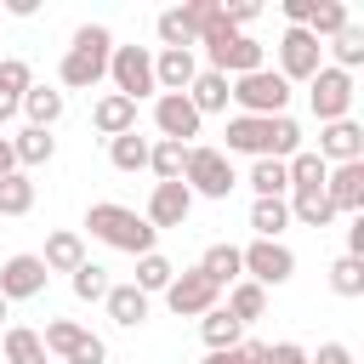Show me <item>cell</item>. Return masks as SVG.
<instances>
[{
	"label": "cell",
	"mask_w": 364,
	"mask_h": 364,
	"mask_svg": "<svg viewBox=\"0 0 364 364\" xmlns=\"http://www.w3.org/2000/svg\"><path fill=\"white\" fill-rule=\"evenodd\" d=\"M228 159L233 154H256V159H290V154H301V125L290 119V114H267V119H250V114H233L228 119Z\"/></svg>",
	"instance_id": "1"
},
{
	"label": "cell",
	"mask_w": 364,
	"mask_h": 364,
	"mask_svg": "<svg viewBox=\"0 0 364 364\" xmlns=\"http://www.w3.org/2000/svg\"><path fill=\"white\" fill-rule=\"evenodd\" d=\"M108 57H114V34H108L102 23H80V28H74V46H68L63 63H57V80H63L68 91H91V85L108 80Z\"/></svg>",
	"instance_id": "2"
},
{
	"label": "cell",
	"mask_w": 364,
	"mask_h": 364,
	"mask_svg": "<svg viewBox=\"0 0 364 364\" xmlns=\"http://www.w3.org/2000/svg\"><path fill=\"white\" fill-rule=\"evenodd\" d=\"M85 228H91V239H102L108 250H125V256H148L154 239H159V233L142 222V210L114 205V199H97V205L85 210Z\"/></svg>",
	"instance_id": "3"
},
{
	"label": "cell",
	"mask_w": 364,
	"mask_h": 364,
	"mask_svg": "<svg viewBox=\"0 0 364 364\" xmlns=\"http://www.w3.org/2000/svg\"><path fill=\"white\" fill-rule=\"evenodd\" d=\"M199 51H205V63H210L216 74H228V80L267 68V46L250 40V34H239V28H228V17H216V23L199 34Z\"/></svg>",
	"instance_id": "4"
},
{
	"label": "cell",
	"mask_w": 364,
	"mask_h": 364,
	"mask_svg": "<svg viewBox=\"0 0 364 364\" xmlns=\"http://www.w3.org/2000/svg\"><path fill=\"white\" fill-rule=\"evenodd\" d=\"M182 182H188V193H193V199H228V193L239 188L233 159H228L222 148H205V142H193V148H188V171H182Z\"/></svg>",
	"instance_id": "5"
},
{
	"label": "cell",
	"mask_w": 364,
	"mask_h": 364,
	"mask_svg": "<svg viewBox=\"0 0 364 364\" xmlns=\"http://www.w3.org/2000/svg\"><path fill=\"white\" fill-rule=\"evenodd\" d=\"M228 102H233L239 114H250V119H267V114H284L290 85H284L273 68H256V74H239V80L228 85Z\"/></svg>",
	"instance_id": "6"
},
{
	"label": "cell",
	"mask_w": 364,
	"mask_h": 364,
	"mask_svg": "<svg viewBox=\"0 0 364 364\" xmlns=\"http://www.w3.org/2000/svg\"><path fill=\"white\" fill-rule=\"evenodd\" d=\"M239 262H245V279L262 284V290H279V284L296 279V256H290L284 239H250V245L239 250Z\"/></svg>",
	"instance_id": "7"
},
{
	"label": "cell",
	"mask_w": 364,
	"mask_h": 364,
	"mask_svg": "<svg viewBox=\"0 0 364 364\" xmlns=\"http://www.w3.org/2000/svg\"><path fill=\"white\" fill-rule=\"evenodd\" d=\"M353 97H358L353 74H341V68H330V63L307 80V102H313V119H318V125H330V119H353Z\"/></svg>",
	"instance_id": "8"
},
{
	"label": "cell",
	"mask_w": 364,
	"mask_h": 364,
	"mask_svg": "<svg viewBox=\"0 0 364 364\" xmlns=\"http://www.w3.org/2000/svg\"><path fill=\"white\" fill-rule=\"evenodd\" d=\"M108 80H114V91L131 97V102L154 97V91H159V85H154V51H148V46H114V57H108Z\"/></svg>",
	"instance_id": "9"
},
{
	"label": "cell",
	"mask_w": 364,
	"mask_h": 364,
	"mask_svg": "<svg viewBox=\"0 0 364 364\" xmlns=\"http://www.w3.org/2000/svg\"><path fill=\"white\" fill-rule=\"evenodd\" d=\"M216 301H222V290H216L199 267H182V273L165 284V307H171L176 318H205Z\"/></svg>",
	"instance_id": "10"
},
{
	"label": "cell",
	"mask_w": 364,
	"mask_h": 364,
	"mask_svg": "<svg viewBox=\"0 0 364 364\" xmlns=\"http://www.w3.org/2000/svg\"><path fill=\"white\" fill-rule=\"evenodd\" d=\"M46 262L40 256H28V250H17V256H6L0 262V296L6 301H28V296H40L46 290Z\"/></svg>",
	"instance_id": "11"
},
{
	"label": "cell",
	"mask_w": 364,
	"mask_h": 364,
	"mask_svg": "<svg viewBox=\"0 0 364 364\" xmlns=\"http://www.w3.org/2000/svg\"><path fill=\"white\" fill-rule=\"evenodd\" d=\"M199 114H193V102L188 97H154V131L165 136V142H182V148H193V136H199Z\"/></svg>",
	"instance_id": "12"
},
{
	"label": "cell",
	"mask_w": 364,
	"mask_h": 364,
	"mask_svg": "<svg viewBox=\"0 0 364 364\" xmlns=\"http://www.w3.org/2000/svg\"><path fill=\"white\" fill-rule=\"evenodd\" d=\"M324 165H353V159H364V125L358 119H330V125H318V148H313Z\"/></svg>",
	"instance_id": "13"
},
{
	"label": "cell",
	"mask_w": 364,
	"mask_h": 364,
	"mask_svg": "<svg viewBox=\"0 0 364 364\" xmlns=\"http://www.w3.org/2000/svg\"><path fill=\"white\" fill-rule=\"evenodd\" d=\"M188 210H193V193H188V182H154L142 222L159 233V228H182V222H188Z\"/></svg>",
	"instance_id": "14"
},
{
	"label": "cell",
	"mask_w": 364,
	"mask_h": 364,
	"mask_svg": "<svg viewBox=\"0 0 364 364\" xmlns=\"http://www.w3.org/2000/svg\"><path fill=\"white\" fill-rule=\"evenodd\" d=\"M324 199L336 205V216H364V159H353V165H330V176H324Z\"/></svg>",
	"instance_id": "15"
},
{
	"label": "cell",
	"mask_w": 364,
	"mask_h": 364,
	"mask_svg": "<svg viewBox=\"0 0 364 364\" xmlns=\"http://www.w3.org/2000/svg\"><path fill=\"white\" fill-rule=\"evenodd\" d=\"M193 74H199L193 51H154V85H159V97H182L193 85Z\"/></svg>",
	"instance_id": "16"
},
{
	"label": "cell",
	"mask_w": 364,
	"mask_h": 364,
	"mask_svg": "<svg viewBox=\"0 0 364 364\" xmlns=\"http://www.w3.org/2000/svg\"><path fill=\"white\" fill-rule=\"evenodd\" d=\"M91 125L114 142V136L136 131V102H131V97H119V91H102V97L91 102Z\"/></svg>",
	"instance_id": "17"
},
{
	"label": "cell",
	"mask_w": 364,
	"mask_h": 364,
	"mask_svg": "<svg viewBox=\"0 0 364 364\" xmlns=\"http://www.w3.org/2000/svg\"><path fill=\"white\" fill-rule=\"evenodd\" d=\"M228 85H233L228 74H216V68H199V74H193V85H188L182 97H188V102H193V114L205 119V114H228Z\"/></svg>",
	"instance_id": "18"
},
{
	"label": "cell",
	"mask_w": 364,
	"mask_h": 364,
	"mask_svg": "<svg viewBox=\"0 0 364 364\" xmlns=\"http://www.w3.org/2000/svg\"><path fill=\"white\" fill-rule=\"evenodd\" d=\"M6 142H11V159H17V171H34V165H46V159L57 154V136H51V131H40V125H23V131H11Z\"/></svg>",
	"instance_id": "19"
},
{
	"label": "cell",
	"mask_w": 364,
	"mask_h": 364,
	"mask_svg": "<svg viewBox=\"0 0 364 364\" xmlns=\"http://www.w3.org/2000/svg\"><path fill=\"white\" fill-rule=\"evenodd\" d=\"M40 262H46V273H74V267L85 262V239H80L74 228H57V233H46Z\"/></svg>",
	"instance_id": "20"
},
{
	"label": "cell",
	"mask_w": 364,
	"mask_h": 364,
	"mask_svg": "<svg viewBox=\"0 0 364 364\" xmlns=\"http://www.w3.org/2000/svg\"><path fill=\"white\" fill-rule=\"evenodd\" d=\"M199 273H205V279H210L216 290H228V284H239V279H245V262H239V245H228V239H222V245H210V250L199 256Z\"/></svg>",
	"instance_id": "21"
},
{
	"label": "cell",
	"mask_w": 364,
	"mask_h": 364,
	"mask_svg": "<svg viewBox=\"0 0 364 364\" xmlns=\"http://www.w3.org/2000/svg\"><path fill=\"white\" fill-rule=\"evenodd\" d=\"M102 307H108V318H114L119 330H136V324L148 318V296H142L136 284H108Z\"/></svg>",
	"instance_id": "22"
},
{
	"label": "cell",
	"mask_w": 364,
	"mask_h": 364,
	"mask_svg": "<svg viewBox=\"0 0 364 364\" xmlns=\"http://www.w3.org/2000/svg\"><path fill=\"white\" fill-rule=\"evenodd\" d=\"M154 34H159V51H199V34H193V23L182 17V6L159 11V17H154Z\"/></svg>",
	"instance_id": "23"
},
{
	"label": "cell",
	"mask_w": 364,
	"mask_h": 364,
	"mask_svg": "<svg viewBox=\"0 0 364 364\" xmlns=\"http://www.w3.org/2000/svg\"><path fill=\"white\" fill-rule=\"evenodd\" d=\"M199 336H205V347H210V353H222V347H239V341H245V324L216 301V307L199 318Z\"/></svg>",
	"instance_id": "24"
},
{
	"label": "cell",
	"mask_w": 364,
	"mask_h": 364,
	"mask_svg": "<svg viewBox=\"0 0 364 364\" xmlns=\"http://www.w3.org/2000/svg\"><path fill=\"white\" fill-rule=\"evenodd\" d=\"M23 114H28V125L51 131V125L63 119V91H51V85H28V91H23Z\"/></svg>",
	"instance_id": "25"
},
{
	"label": "cell",
	"mask_w": 364,
	"mask_h": 364,
	"mask_svg": "<svg viewBox=\"0 0 364 364\" xmlns=\"http://www.w3.org/2000/svg\"><path fill=\"white\" fill-rule=\"evenodd\" d=\"M148 171H154L159 182H182V171H188V148L154 136V142H148Z\"/></svg>",
	"instance_id": "26"
},
{
	"label": "cell",
	"mask_w": 364,
	"mask_h": 364,
	"mask_svg": "<svg viewBox=\"0 0 364 364\" xmlns=\"http://www.w3.org/2000/svg\"><path fill=\"white\" fill-rule=\"evenodd\" d=\"M284 205H290V222H301V228H330V222H336V205L324 199V188H313V193H290Z\"/></svg>",
	"instance_id": "27"
},
{
	"label": "cell",
	"mask_w": 364,
	"mask_h": 364,
	"mask_svg": "<svg viewBox=\"0 0 364 364\" xmlns=\"http://www.w3.org/2000/svg\"><path fill=\"white\" fill-rule=\"evenodd\" d=\"M239 324H256L262 313H267V290L262 284H250V279H239V284H228V301H222Z\"/></svg>",
	"instance_id": "28"
},
{
	"label": "cell",
	"mask_w": 364,
	"mask_h": 364,
	"mask_svg": "<svg viewBox=\"0 0 364 364\" xmlns=\"http://www.w3.org/2000/svg\"><path fill=\"white\" fill-rule=\"evenodd\" d=\"M85 336H91V330H85V324H74V318H46V330H40V341H46V353H57L63 364L74 358V347H80Z\"/></svg>",
	"instance_id": "29"
},
{
	"label": "cell",
	"mask_w": 364,
	"mask_h": 364,
	"mask_svg": "<svg viewBox=\"0 0 364 364\" xmlns=\"http://www.w3.org/2000/svg\"><path fill=\"white\" fill-rule=\"evenodd\" d=\"M6 364H46V341L28 324H6Z\"/></svg>",
	"instance_id": "30"
},
{
	"label": "cell",
	"mask_w": 364,
	"mask_h": 364,
	"mask_svg": "<svg viewBox=\"0 0 364 364\" xmlns=\"http://www.w3.org/2000/svg\"><path fill=\"white\" fill-rule=\"evenodd\" d=\"M171 279H176V267H171V262H165L159 250L136 256V279H131V284H136L142 296H165V284H171Z\"/></svg>",
	"instance_id": "31"
},
{
	"label": "cell",
	"mask_w": 364,
	"mask_h": 364,
	"mask_svg": "<svg viewBox=\"0 0 364 364\" xmlns=\"http://www.w3.org/2000/svg\"><path fill=\"white\" fill-rule=\"evenodd\" d=\"M28 210H34V182H28V171L0 176V216H28Z\"/></svg>",
	"instance_id": "32"
},
{
	"label": "cell",
	"mask_w": 364,
	"mask_h": 364,
	"mask_svg": "<svg viewBox=\"0 0 364 364\" xmlns=\"http://www.w3.org/2000/svg\"><path fill=\"white\" fill-rule=\"evenodd\" d=\"M148 142H154V136H136V131L114 136V142H108V159H114V171H148Z\"/></svg>",
	"instance_id": "33"
},
{
	"label": "cell",
	"mask_w": 364,
	"mask_h": 364,
	"mask_svg": "<svg viewBox=\"0 0 364 364\" xmlns=\"http://www.w3.org/2000/svg\"><path fill=\"white\" fill-rule=\"evenodd\" d=\"M250 188H256V199H284V193H290L284 159H256V165H250Z\"/></svg>",
	"instance_id": "34"
},
{
	"label": "cell",
	"mask_w": 364,
	"mask_h": 364,
	"mask_svg": "<svg viewBox=\"0 0 364 364\" xmlns=\"http://www.w3.org/2000/svg\"><path fill=\"white\" fill-rule=\"evenodd\" d=\"M250 228H256V239H279L290 228V205L284 199H256L250 205Z\"/></svg>",
	"instance_id": "35"
},
{
	"label": "cell",
	"mask_w": 364,
	"mask_h": 364,
	"mask_svg": "<svg viewBox=\"0 0 364 364\" xmlns=\"http://www.w3.org/2000/svg\"><path fill=\"white\" fill-rule=\"evenodd\" d=\"M68 284H74V296H80V301H102L114 279H108V267H102V262H91V256H85V262L68 273Z\"/></svg>",
	"instance_id": "36"
},
{
	"label": "cell",
	"mask_w": 364,
	"mask_h": 364,
	"mask_svg": "<svg viewBox=\"0 0 364 364\" xmlns=\"http://www.w3.org/2000/svg\"><path fill=\"white\" fill-rule=\"evenodd\" d=\"M347 23H353V17H347V6H341V0H318V6H313V23H307V34L324 46V40H336Z\"/></svg>",
	"instance_id": "37"
},
{
	"label": "cell",
	"mask_w": 364,
	"mask_h": 364,
	"mask_svg": "<svg viewBox=\"0 0 364 364\" xmlns=\"http://www.w3.org/2000/svg\"><path fill=\"white\" fill-rule=\"evenodd\" d=\"M330 57H336L330 68H341V74H353V68L364 63V28H358V23H347V28H341V34L330 40Z\"/></svg>",
	"instance_id": "38"
},
{
	"label": "cell",
	"mask_w": 364,
	"mask_h": 364,
	"mask_svg": "<svg viewBox=\"0 0 364 364\" xmlns=\"http://www.w3.org/2000/svg\"><path fill=\"white\" fill-rule=\"evenodd\" d=\"M330 290L347 296V301L364 296V262H358V256H336V262H330Z\"/></svg>",
	"instance_id": "39"
},
{
	"label": "cell",
	"mask_w": 364,
	"mask_h": 364,
	"mask_svg": "<svg viewBox=\"0 0 364 364\" xmlns=\"http://www.w3.org/2000/svg\"><path fill=\"white\" fill-rule=\"evenodd\" d=\"M28 85H34V68H28L23 57H0V97H17V102H23Z\"/></svg>",
	"instance_id": "40"
},
{
	"label": "cell",
	"mask_w": 364,
	"mask_h": 364,
	"mask_svg": "<svg viewBox=\"0 0 364 364\" xmlns=\"http://www.w3.org/2000/svg\"><path fill=\"white\" fill-rule=\"evenodd\" d=\"M205 364H267V341H239V347H222V353H205Z\"/></svg>",
	"instance_id": "41"
},
{
	"label": "cell",
	"mask_w": 364,
	"mask_h": 364,
	"mask_svg": "<svg viewBox=\"0 0 364 364\" xmlns=\"http://www.w3.org/2000/svg\"><path fill=\"white\" fill-rule=\"evenodd\" d=\"M307 364H353V347L347 341H324L318 353H307Z\"/></svg>",
	"instance_id": "42"
},
{
	"label": "cell",
	"mask_w": 364,
	"mask_h": 364,
	"mask_svg": "<svg viewBox=\"0 0 364 364\" xmlns=\"http://www.w3.org/2000/svg\"><path fill=\"white\" fill-rule=\"evenodd\" d=\"M267 364H307V347H296V341H273V347H267Z\"/></svg>",
	"instance_id": "43"
},
{
	"label": "cell",
	"mask_w": 364,
	"mask_h": 364,
	"mask_svg": "<svg viewBox=\"0 0 364 364\" xmlns=\"http://www.w3.org/2000/svg\"><path fill=\"white\" fill-rule=\"evenodd\" d=\"M347 256L364 262V216H353V228H347Z\"/></svg>",
	"instance_id": "44"
},
{
	"label": "cell",
	"mask_w": 364,
	"mask_h": 364,
	"mask_svg": "<svg viewBox=\"0 0 364 364\" xmlns=\"http://www.w3.org/2000/svg\"><path fill=\"white\" fill-rule=\"evenodd\" d=\"M11 171H17V159H11V142L0 136V176H11Z\"/></svg>",
	"instance_id": "45"
},
{
	"label": "cell",
	"mask_w": 364,
	"mask_h": 364,
	"mask_svg": "<svg viewBox=\"0 0 364 364\" xmlns=\"http://www.w3.org/2000/svg\"><path fill=\"white\" fill-rule=\"evenodd\" d=\"M6 313H11V301H6V296H0V324H6Z\"/></svg>",
	"instance_id": "46"
}]
</instances>
